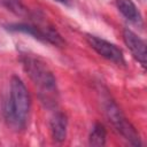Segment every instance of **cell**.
<instances>
[{"mask_svg":"<svg viewBox=\"0 0 147 147\" xmlns=\"http://www.w3.org/2000/svg\"><path fill=\"white\" fill-rule=\"evenodd\" d=\"M54 1L60 2V3L64 5V6H71L72 5V0H54Z\"/></svg>","mask_w":147,"mask_h":147,"instance_id":"8fae6325","label":"cell"},{"mask_svg":"<svg viewBox=\"0 0 147 147\" xmlns=\"http://www.w3.org/2000/svg\"><path fill=\"white\" fill-rule=\"evenodd\" d=\"M22 63L24 70L37 87L41 102L48 108L55 107L57 102L56 80L46 63L32 55H23Z\"/></svg>","mask_w":147,"mask_h":147,"instance_id":"6da1fadb","label":"cell"},{"mask_svg":"<svg viewBox=\"0 0 147 147\" xmlns=\"http://www.w3.org/2000/svg\"><path fill=\"white\" fill-rule=\"evenodd\" d=\"M105 113L109 119V122L113 124V126L116 129L117 132H119L125 140H127L133 146H140V137L136 129L132 126V124L126 119V117L123 115L118 106L110 99L105 100Z\"/></svg>","mask_w":147,"mask_h":147,"instance_id":"3957f363","label":"cell"},{"mask_svg":"<svg viewBox=\"0 0 147 147\" xmlns=\"http://www.w3.org/2000/svg\"><path fill=\"white\" fill-rule=\"evenodd\" d=\"M49 127H51L52 137L55 141H57V142L64 141L65 137H67V127H68L67 116L60 111L55 113L53 115V117L51 118Z\"/></svg>","mask_w":147,"mask_h":147,"instance_id":"52a82bcc","label":"cell"},{"mask_svg":"<svg viewBox=\"0 0 147 147\" xmlns=\"http://www.w3.org/2000/svg\"><path fill=\"white\" fill-rule=\"evenodd\" d=\"M106 137H107V133H106V129L102 124L100 123H96L91 133H90V145L91 146H103L106 144Z\"/></svg>","mask_w":147,"mask_h":147,"instance_id":"9c48e42d","label":"cell"},{"mask_svg":"<svg viewBox=\"0 0 147 147\" xmlns=\"http://www.w3.org/2000/svg\"><path fill=\"white\" fill-rule=\"evenodd\" d=\"M116 3H117L118 10L122 13V15L126 20H129L130 22H132L134 24L141 25V23H142L141 15L132 0H117Z\"/></svg>","mask_w":147,"mask_h":147,"instance_id":"ba28073f","label":"cell"},{"mask_svg":"<svg viewBox=\"0 0 147 147\" xmlns=\"http://www.w3.org/2000/svg\"><path fill=\"white\" fill-rule=\"evenodd\" d=\"M86 41L91 46V48H93L102 57H105L116 64L124 63L123 53L116 45H114L102 38H99L96 36H92V34H86Z\"/></svg>","mask_w":147,"mask_h":147,"instance_id":"5b68a950","label":"cell"},{"mask_svg":"<svg viewBox=\"0 0 147 147\" xmlns=\"http://www.w3.org/2000/svg\"><path fill=\"white\" fill-rule=\"evenodd\" d=\"M31 106L29 91L24 83L16 76L10 80L9 95L5 105V117L7 123L15 130H22L26 125Z\"/></svg>","mask_w":147,"mask_h":147,"instance_id":"7a4b0ae2","label":"cell"},{"mask_svg":"<svg viewBox=\"0 0 147 147\" xmlns=\"http://www.w3.org/2000/svg\"><path fill=\"white\" fill-rule=\"evenodd\" d=\"M123 39L127 48L130 49L133 57L145 68L146 67V44L145 41L137 36L133 31L129 29H124L123 31Z\"/></svg>","mask_w":147,"mask_h":147,"instance_id":"8992f818","label":"cell"},{"mask_svg":"<svg viewBox=\"0 0 147 147\" xmlns=\"http://www.w3.org/2000/svg\"><path fill=\"white\" fill-rule=\"evenodd\" d=\"M8 30L15 31V32L28 33L38 40H41L44 42H49V44H53L56 46H60L63 44L61 36L55 30H53L51 28H39L36 25H31V24L18 23V24L8 25Z\"/></svg>","mask_w":147,"mask_h":147,"instance_id":"277c9868","label":"cell"},{"mask_svg":"<svg viewBox=\"0 0 147 147\" xmlns=\"http://www.w3.org/2000/svg\"><path fill=\"white\" fill-rule=\"evenodd\" d=\"M0 2L6 7L8 8L9 10L14 11L15 14H24L25 13V8L22 3L21 0H0Z\"/></svg>","mask_w":147,"mask_h":147,"instance_id":"30bf717a","label":"cell"}]
</instances>
